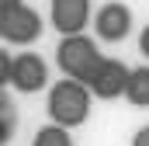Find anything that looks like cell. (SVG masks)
Instances as JSON below:
<instances>
[{
    "instance_id": "1",
    "label": "cell",
    "mask_w": 149,
    "mask_h": 146,
    "mask_svg": "<svg viewBox=\"0 0 149 146\" xmlns=\"http://www.w3.org/2000/svg\"><path fill=\"white\" fill-rule=\"evenodd\" d=\"M90 98H94L90 84L63 77L59 84L49 87V118L63 129H76L90 118Z\"/></svg>"
},
{
    "instance_id": "2",
    "label": "cell",
    "mask_w": 149,
    "mask_h": 146,
    "mask_svg": "<svg viewBox=\"0 0 149 146\" xmlns=\"http://www.w3.org/2000/svg\"><path fill=\"white\" fill-rule=\"evenodd\" d=\"M101 52L94 45V38H83V35H70L59 42L56 49V66L66 73L70 80H80V84H90L97 70H101Z\"/></svg>"
},
{
    "instance_id": "3",
    "label": "cell",
    "mask_w": 149,
    "mask_h": 146,
    "mask_svg": "<svg viewBox=\"0 0 149 146\" xmlns=\"http://www.w3.org/2000/svg\"><path fill=\"white\" fill-rule=\"evenodd\" d=\"M42 28H45V21L38 18V11L24 7V4L14 7V11H7V14H0V35H3V42L28 45V42L42 38Z\"/></svg>"
},
{
    "instance_id": "4",
    "label": "cell",
    "mask_w": 149,
    "mask_h": 146,
    "mask_svg": "<svg viewBox=\"0 0 149 146\" xmlns=\"http://www.w3.org/2000/svg\"><path fill=\"white\" fill-rule=\"evenodd\" d=\"M49 21L63 38L83 35V28L90 21V0H52L49 4Z\"/></svg>"
},
{
    "instance_id": "5",
    "label": "cell",
    "mask_w": 149,
    "mask_h": 146,
    "mask_svg": "<svg viewBox=\"0 0 149 146\" xmlns=\"http://www.w3.org/2000/svg\"><path fill=\"white\" fill-rule=\"evenodd\" d=\"M49 84V66L38 52H21L14 56V77H10V87H17L21 94H38L45 91Z\"/></svg>"
},
{
    "instance_id": "6",
    "label": "cell",
    "mask_w": 149,
    "mask_h": 146,
    "mask_svg": "<svg viewBox=\"0 0 149 146\" xmlns=\"http://www.w3.org/2000/svg\"><path fill=\"white\" fill-rule=\"evenodd\" d=\"M128 77H132V70H128L121 59H104L101 70H97V77L90 80V91H94V98H101V101L125 98V91H128Z\"/></svg>"
},
{
    "instance_id": "7",
    "label": "cell",
    "mask_w": 149,
    "mask_h": 146,
    "mask_svg": "<svg viewBox=\"0 0 149 146\" xmlns=\"http://www.w3.org/2000/svg\"><path fill=\"white\" fill-rule=\"evenodd\" d=\"M94 32H97V38H104V42L128 38V32H132V11L125 4H118V0L104 4L97 11V18H94Z\"/></svg>"
},
{
    "instance_id": "8",
    "label": "cell",
    "mask_w": 149,
    "mask_h": 146,
    "mask_svg": "<svg viewBox=\"0 0 149 146\" xmlns=\"http://www.w3.org/2000/svg\"><path fill=\"white\" fill-rule=\"evenodd\" d=\"M125 98H128L135 108H149V66H135V70H132Z\"/></svg>"
},
{
    "instance_id": "9",
    "label": "cell",
    "mask_w": 149,
    "mask_h": 146,
    "mask_svg": "<svg viewBox=\"0 0 149 146\" xmlns=\"http://www.w3.org/2000/svg\"><path fill=\"white\" fill-rule=\"evenodd\" d=\"M31 146H73V136H70V129H63V125H45V129H38Z\"/></svg>"
},
{
    "instance_id": "10",
    "label": "cell",
    "mask_w": 149,
    "mask_h": 146,
    "mask_svg": "<svg viewBox=\"0 0 149 146\" xmlns=\"http://www.w3.org/2000/svg\"><path fill=\"white\" fill-rule=\"evenodd\" d=\"M0 111H3V118H0V122H3V125H0V139L7 143V139H10V132H14V108H10L7 94L0 98Z\"/></svg>"
},
{
    "instance_id": "11",
    "label": "cell",
    "mask_w": 149,
    "mask_h": 146,
    "mask_svg": "<svg viewBox=\"0 0 149 146\" xmlns=\"http://www.w3.org/2000/svg\"><path fill=\"white\" fill-rule=\"evenodd\" d=\"M10 77H14V56H0V87H7L10 84Z\"/></svg>"
},
{
    "instance_id": "12",
    "label": "cell",
    "mask_w": 149,
    "mask_h": 146,
    "mask_svg": "<svg viewBox=\"0 0 149 146\" xmlns=\"http://www.w3.org/2000/svg\"><path fill=\"white\" fill-rule=\"evenodd\" d=\"M132 146H149V125H142V129L132 136Z\"/></svg>"
},
{
    "instance_id": "13",
    "label": "cell",
    "mask_w": 149,
    "mask_h": 146,
    "mask_svg": "<svg viewBox=\"0 0 149 146\" xmlns=\"http://www.w3.org/2000/svg\"><path fill=\"white\" fill-rule=\"evenodd\" d=\"M139 52H142V56L149 59V25L142 28V35H139Z\"/></svg>"
},
{
    "instance_id": "14",
    "label": "cell",
    "mask_w": 149,
    "mask_h": 146,
    "mask_svg": "<svg viewBox=\"0 0 149 146\" xmlns=\"http://www.w3.org/2000/svg\"><path fill=\"white\" fill-rule=\"evenodd\" d=\"M14 7H21V0H0V14H7V11H14Z\"/></svg>"
}]
</instances>
